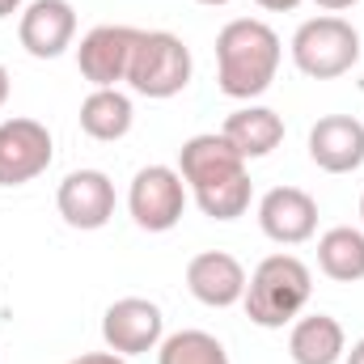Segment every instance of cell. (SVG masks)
Segmentation results:
<instances>
[{
  "mask_svg": "<svg viewBox=\"0 0 364 364\" xmlns=\"http://www.w3.org/2000/svg\"><path fill=\"white\" fill-rule=\"evenodd\" d=\"M178 174L195 195L199 212L212 220H237L250 208V174L246 157L216 132L191 136L178 149Z\"/></svg>",
  "mask_w": 364,
  "mask_h": 364,
  "instance_id": "cell-1",
  "label": "cell"
},
{
  "mask_svg": "<svg viewBox=\"0 0 364 364\" xmlns=\"http://www.w3.org/2000/svg\"><path fill=\"white\" fill-rule=\"evenodd\" d=\"M279 34L259 17H233L216 34V81L220 93L233 102H255L272 90L279 73Z\"/></svg>",
  "mask_w": 364,
  "mask_h": 364,
  "instance_id": "cell-2",
  "label": "cell"
},
{
  "mask_svg": "<svg viewBox=\"0 0 364 364\" xmlns=\"http://www.w3.org/2000/svg\"><path fill=\"white\" fill-rule=\"evenodd\" d=\"M314 296V272L296 259V255H267L255 275L246 279V318L263 331H279L292 318H301V309Z\"/></svg>",
  "mask_w": 364,
  "mask_h": 364,
  "instance_id": "cell-3",
  "label": "cell"
},
{
  "mask_svg": "<svg viewBox=\"0 0 364 364\" xmlns=\"http://www.w3.org/2000/svg\"><path fill=\"white\" fill-rule=\"evenodd\" d=\"M356 60H360V34L339 13L309 17L292 34V64L309 81H335V77L352 73Z\"/></svg>",
  "mask_w": 364,
  "mask_h": 364,
  "instance_id": "cell-4",
  "label": "cell"
},
{
  "mask_svg": "<svg viewBox=\"0 0 364 364\" xmlns=\"http://www.w3.org/2000/svg\"><path fill=\"white\" fill-rule=\"evenodd\" d=\"M191 73H195V60L178 34L140 30V43L132 51V68H127V85L140 97H153V102L178 97L191 85Z\"/></svg>",
  "mask_w": 364,
  "mask_h": 364,
  "instance_id": "cell-5",
  "label": "cell"
},
{
  "mask_svg": "<svg viewBox=\"0 0 364 364\" xmlns=\"http://www.w3.org/2000/svg\"><path fill=\"white\" fill-rule=\"evenodd\" d=\"M127 212L144 233H170L186 212V182L174 166H144L127 186Z\"/></svg>",
  "mask_w": 364,
  "mask_h": 364,
  "instance_id": "cell-6",
  "label": "cell"
},
{
  "mask_svg": "<svg viewBox=\"0 0 364 364\" xmlns=\"http://www.w3.org/2000/svg\"><path fill=\"white\" fill-rule=\"evenodd\" d=\"M55 157V140L38 119H4L0 123V186H26L47 174Z\"/></svg>",
  "mask_w": 364,
  "mask_h": 364,
  "instance_id": "cell-7",
  "label": "cell"
},
{
  "mask_svg": "<svg viewBox=\"0 0 364 364\" xmlns=\"http://www.w3.org/2000/svg\"><path fill=\"white\" fill-rule=\"evenodd\" d=\"M166 339V318L161 305L149 296H123L102 314V343L119 356H144L157 352Z\"/></svg>",
  "mask_w": 364,
  "mask_h": 364,
  "instance_id": "cell-8",
  "label": "cell"
},
{
  "mask_svg": "<svg viewBox=\"0 0 364 364\" xmlns=\"http://www.w3.org/2000/svg\"><path fill=\"white\" fill-rule=\"evenodd\" d=\"M140 43L136 26H93L77 47V68L93 90H119L132 68V51Z\"/></svg>",
  "mask_w": 364,
  "mask_h": 364,
  "instance_id": "cell-9",
  "label": "cell"
},
{
  "mask_svg": "<svg viewBox=\"0 0 364 364\" xmlns=\"http://www.w3.org/2000/svg\"><path fill=\"white\" fill-rule=\"evenodd\" d=\"M259 229L275 246H301L318 233V199L301 186H272L259 199Z\"/></svg>",
  "mask_w": 364,
  "mask_h": 364,
  "instance_id": "cell-10",
  "label": "cell"
},
{
  "mask_svg": "<svg viewBox=\"0 0 364 364\" xmlns=\"http://www.w3.org/2000/svg\"><path fill=\"white\" fill-rule=\"evenodd\" d=\"M55 208H60L64 225L93 233V229L110 225V216H114V182L102 170H73L55 191Z\"/></svg>",
  "mask_w": 364,
  "mask_h": 364,
  "instance_id": "cell-11",
  "label": "cell"
},
{
  "mask_svg": "<svg viewBox=\"0 0 364 364\" xmlns=\"http://www.w3.org/2000/svg\"><path fill=\"white\" fill-rule=\"evenodd\" d=\"M17 38L26 47V55H34V60L64 55L77 38V9L68 0H34L21 9Z\"/></svg>",
  "mask_w": 364,
  "mask_h": 364,
  "instance_id": "cell-12",
  "label": "cell"
},
{
  "mask_svg": "<svg viewBox=\"0 0 364 364\" xmlns=\"http://www.w3.org/2000/svg\"><path fill=\"white\" fill-rule=\"evenodd\" d=\"M246 267L229 255V250H203L186 263V288L199 305L208 309H229V305H242L246 296Z\"/></svg>",
  "mask_w": 364,
  "mask_h": 364,
  "instance_id": "cell-13",
  "label": "cell"
},
{
  "mask_svg": "<svg viewBox=\"0 0 364 364\" xmlns=\"http://www.w3.org/2000/svg\"><path fill=\"white\" fill-rule=\"evenodd\" d=\"M309 161L326 174H352L364 166V123L352 114H326L309 127Z\"/></svg>",
  "mask_w": 364,
  "mask_h": 364,
  "instance_id": "cell-14",
  "label": "cell"
},
{
  "mask_svg": "<svg viewBox=\"0 0 364 364\" xmlns=\"http://www.w3.org/2000/svg\"><path fill=\"white\" fill-rule=\"evenodd\" d=\"M220 136L246 157V161H259V157H267L275 153L279 144H284V119L275 114L272 106H242V110H233L229 119H225V127H220Z\"/></svg>",
  "mask_w": 364,
  "mask_h": 364,
  "instance_id": "cell-15",
  "label": "cell"
},
{
  "mask_svg": "<svg viewBox=\"0 0 364 364\" xmlns=\"http://www.w3.org/2000/svg\"><path fill=\"white\" fill-rule=\"evenodd\" d=\"M288 352H292V364H339L343 352H348V335H343L339 318L309 314V318L292 322Z\"/></svg>",
  "mask_w": 364,
  "mask_h": 364,
  "instance_id": "cell-16",
  "label": "cell"
},
{
  "mask_svg": "<svg viewBox=\"0 0 364 364\" xmlns=\"http://www.w3.org/2000/svg\"><path fill=\"white\" fill-rule=\"evenodd\" d=\"M132 123H136V110H132V97L123 90H93L81 102V132L90 140L114 144L132 132Z\"/></svg>",
  "mask_w": 364,
  "mask_h": 364,
  "instance_id": "cell-17",
  "label": "cell"
},
{
  "mask_svg": "<svg viewBox=\"0 0 364 364\" xmlns=\"http://www.w3.org/2000/svg\"><path fill=\"white\" fill-rule=\"evenodd\" d=\"M318 267L335 284H360L364 279V229L335 225L318 237Z\"/></svg>",
  "mask_w": 364,
  "mask_h": 364,
  "instance_id": "cell-18",
  "label": "cell"
},
{
  "mask_svg": "<svg viewBox=\"0 0 364 364\" xmlns=\"http://www.w3.org/2000/svg\"><path fill=\"white\" fill-rule=\"evenodd\" d=\"M157 364H229V352L208 331H174L161 339Z\"/></svg>",
  "mask_w": 364,
  "mask_h": 364,
  "instance_id": "cell-19",
  "label": "cell"
},
{
  "mask_svg": "<svg viewBox=\"0 0 364 364\" xmlns=\"http://www.w3.org/2000/svg\"><path fill=\"white\" fill-rule=\"evenodd\" d=\"M68 364H127V356H119V352H85V356H77V360H68Z\"/></svg>",
  "mask_w": 364,
  "mask_h": 364,
  "instance_id": "cell-20",
  "label": "cell"
},
{
  "mask_svg": "<svg viewBox=\"0 0 364 364\" xmlns=\"http://www.w3.org/2000/svg\"><path fill=\"white\" fill-rule=\"evenodd\" d=\"M255 4H259V9H267V13H292L301 0H255Z\"/></svg>",
  "mask_w": 364,
  "mask_h": 364,
  "instance_id": "cell-21",
  "label": "cell"
},
{
  "mask_svg": "<svg viewBox=\"0 0 364 364\" xmlns=\"http://www.w3.org/2000/svg\"><path fill=\"white\" fill-rule=\"evenodd\" d=\"M9 93H13V77H9V68L0 64V110L9 106Z\"/></svg>",
  "mask_w": 364,
  "mask_h": 364,
  "instance_id": "cell-22",
  "label": "cell"
},
{
  "mask_svg": "<svg viewBox=\"0 0 364 364\" xmlns=\"http://www.w3.org/2000/svg\"><path fill=\"white\" fill-rule=\"evenodd\" d=\"M318 9H326V13H343V9H352V4H360V0H314Z\"/></svg>",
  "mask_w": 364,
  "mask_h": 364,
  "instance_id": "cell-23",
  "label": "cell"
},
{
  "mask_svg": "<svg viewBox=\"0 0 364 364\" xmlns=\"http://www.w3.org/2000/svg\"><path fill=\"white\" fill-rule=\"evenodd\" d=\"M343 364H364V339L352 343V352H343Z\"/></svg>",
  "mask_w": 364,
  "mask_h": 364,
  "instance_id": "cell-24",
  "label": "cell"
},
{
  "mask_svg": "<svg viewBox=\"0 0 364 364\" xmlns=\"http://www.w3.org/2000/svg\"><path fill=\"white\" fill-rule=\"evenodd\" d=\"M13 13H21V0H0V17H13Z\"/></svg>",
  "mask_w": 364,
  "mask_h": 364,
  "instance_id": "cell-25",
  "label": "cell"
},
{
  "mask_svg": "<svg viewBox=\"0 0 364 364\" xmlns=\"http://www.w3.org/2000/svg\"><path fill=\"white\" fill-rule=\"evenodd\" d=\"M199 4H208V9H220V4H229V0H199Z\"/></svg>",
  "mask_w": 364,
  "mask_h": 364,
  "instance_id": "cell-26",
  "label": "cell"
},
{
  "mask_svg": "<svg viewBox=\"0 0 364 364\" xmlns=\"http://www.w3.org/2000/svg\"><path fill=\"white\" fill-rule=\"evenodd\" d=\"M360 225H364V195H360Z\"/></svg>",
  "mask_w": 364,
  "mask_h": 364,
  "instance_id": "cell-27",
  "label": "cell"
}]
</instances>
